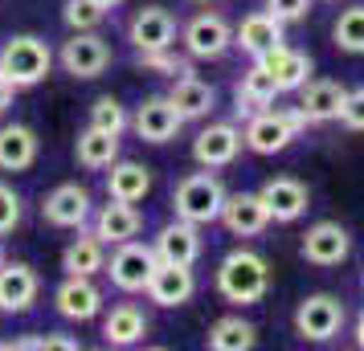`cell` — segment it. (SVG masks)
I'll return each instance as SVG.
<instances>
[{"instance_id":"38","label":"cell","mask_w":364,"mask_h":351,"mask_svg":"<svg viewBox=\"0 0 364 351\" xmlns=\"http://www.w3.org/2000/svg\"><path fill=\"white\" fill-rule=\"evenodd\" d=\"M340 123H344L348 131H364V86L348 90L344 111H340Z\"/></svg>"},{"instance_id":"32","label":"cell","mask_w":364,"mask_h":351,"mask_svg":"<svg viewBox=\"0 0 364 351\" xmlns=\"http://www.w3.org/2000/svg\"><path fill=\"white\" fill-rule=\"evenodd\" d=\"M331 41H336V50H344V53H364V4H352V9H344L336 17Z\"/></svg>"},{"instance_id":"41","label":"cell","mask_w":364,"mask_h":351,"mask_svg":"<svg viewBox=\"0 0 364 351\" xmlns=\"http://www.w3.org/2000/svg\"><path fill=\"white\" fill-rule=\"evenodd\" d=\"M95 4H102V9L111 13V9H119V4H123V0H95Z\"/></svg>"},{"instance_id":"14","label":"cell","mask_w":364,"mask_h":351,"mask_svg":"<svg viewBox=\"0 0 364 351\" xmlns=\"http://www.w3.org/2000/svg\"><path fill=\"white\" fill-rule=\"evenodd\" d=\"M90 213H95V201L82 184H58L41 201V221L53 225V229H82Z\"/></svg>"},{"instance_id":"7","label":"cell","mask_w":364,"mask_h":351,"mask_svg":"<svg viewBox=\"0 0 364 351\" xmlns=\"http://www.w3.org/2000/svg\"><path fill=\"white\" fill-rule=\"evenodd\" d=\"M58 62L70 78H99V74L111 69L115 53H111V41L99 29H86V33H70V41L58 50Z\"/></svg>"},{"instance_id":"15","label":"cell","mask_w":364,"mask_h":351,"mask_svg":"<svg viewBox=\"0 0 364 351\" xmlns=\"http://www.w3.org/2000/svg\"><path fill=\"white\" fill-rule=\"evenodd\" d=\"M258 196L266 201L270 221H279V225H295V221L311 208V192H307V184L295 180V176H270V180L258 188Z\"/></svg>"},{"instance_id":"36","label":"cell","mask_w":364,"mask_h":351,"mask_svg":"<svg viewBox=\"0 0 364 351\" xmlns=\"http://www.w3.org/2000/svg\"><path fill=\"white\" fill-rule=\"evenodd\" d=\"M21 217H25V204H21V192L13 184H4L0 180V237L13 233L21 225Z\"/></svg>"},{"instance_id":"19","label":"cell","mask_w":364,"mask_h":351,"mask_svg":"<svg viewBox=\"0 0 364 351\" xmlns=\"http://www.w3.org/2000/svg\"><path fill=\"white\" fill-rule=\"evenodd\" d=\"M41 294V278L29 262H4L0 266V315H25Z\"/></svg>"},{"instance_id":"8","label":"cell","mask_w":364,"mask_h":351,"mask_svg":"<svg viewBox=\"0 0 364 351\" xmlns=\"http://www.w3.org/2000/svg\"><path fill=\"white\" fill-rule=\"evenodd\" d=\"M181 41H184V53L193 62H217L233 45V25L221 13H197V17L184 25Z\"/></svg>"},{"instance_id":"42","label":"cell","mask_w":364,"mask_h":351,"mask_svg":"<svg viewBox=\"0 0 364 351\" xmlns=\"http://www.w3.org/2000/svg\"><path fill=\"white\" fill-rule=\"evenodd\" d=\"M4 262H9V257H4V245H0V266H4Z\"/></svg>"},{"instance_id":"1","label":"cell","mask_w":364,"mask_h":351,"mask_svg":"<svg viewBox=\"0 0 364 351\" xmlns=\"http://www.w3.org/2000/svg\"><path fill=\"white\" fill-rule=\"evenodd\" d=\"M270 290V262L258 250H230L217 266V294L230 306H254Z\"/></svg>"},{"instance_id":"2","label":"cell","mask_w":364,"mask_h":351,"mask_svg":"<svg viewBox=\"0 0 364 351\" xmlns=\"http://www.w3.org/2000/svg\"><path fill=\"white\" fill-rule=\"evenodd\" d=\"M307 127V118L299 106H266V111H254L246 115V127H242V139L254 155H279L299 139V131Z\"/></svg>"},{"instance_id":"3","label":"cell","mask_w":364,"mask_h":351,"mask_svg":"<svg viewBox=\"0 0 364 351\" xmlns=\"http://www.w3.org/2000/svg\"><path fill=\"white\" fill-rule=\"evenodd\" d=\"M50 69H53V50L37 33H17L0 45V78H9L17 90L41 86L50 78Z\"/></svg>"},{"instance_id":"31","label":"cell","mask_w":364,"mask_h":351,"mask_svg":"<svg viewBox=\"0 0 364 351\" xmlns=\"http://www.w3.org/2000/svg\"><path fill=\"white\" fill-rule=\"evenodd\" d=\"M258 343V327L242 315H221L205 335V347L213 351H250Z\"/></svg>"},{"instance_id":"39","label":"cell","mask_w":364,"mask_h":351,"mask_svg":"<svg viewBox=\"0 0 364 351\" xmlns=\"http://www.w3.org/2000/svg\"><path fill=\"white\" fill-rule=\"evenodd\" d=\"M13 94H17V86L9 82V78H0V115L13 106Z\"/></svg>"},{"instance_id":"11","label":"cell","mask_w":364,"mask_h":351,"mask_svg":"<svg viewBox=\"0 0 364 351\" xmlns=\"http://www.w3.org/2000/svg\"><path fill=\"white\" fill-rule=\"evenodd\" d=\"M242 147H246L242 127H233V123H209L193 139V160H197V167L217 172V167H230L242 155Z\"/></svg>"},{"instance_id":"18","label":"cell","mask_w":364,"mask_h":351,"mask_svg":"<svg viewBox=\"0 0 364 351\" xmlns=\"http://www.w3.org/2000/svg\"><path fill=\"white\" fill-rule=\"evenodd\" d=\"M90 229H95V237H99L102 245H123V241L144 233V213L127 201L107 196V204H102L99 213H90Z\"/></svg>"},{"instance_id":"28","label":"cell","mask_w":364,"mask_h":351,"mask_svg":"<svg viewBox=\"0 0 364 351\" xmlns=\"http://www.w3.org/2000/svg\"><path fill=\"white\" fill-rule=\"evenodd\" d=\"M151 192V167L135 164V160H115L111 172H107V196L127 204H139Z\"/></svg>"},{"instance_id":"16","label":"cell","mask_w":364,"mask_h":351,"mask_svg":"<svg viewBox=\"0 0 364 351\" xmlns=\"http://www.w3.org/2000/svg\"><path fill=\"white\" fill-rule=\"evenodd\" d=\"M156 306H164V311H176L184 302H193L197 294V274L193 266H176V262H160V266L151 269L148 278V290H144Z\"/></svg>"},{"instance_id":"40","label":"cell","mask_w":364,"mask_h":351,"mask_svg":"<svg viewBox=\"0 0 364 351\" xmlns=\"http://www.w3.org/2000/svg\"><path fill=\"white\" fill-rule=\"evenodd\" d=\"M352 339H356V347L364 351V311H360V318H356V327H352Z\"/></svg>"},{"instance_id":"10","label":"cell","mask_w":364,"mask_h":351,"mask_svg":"<svg viewBox=\"0 0 364 351\" xmlns=\"http://www.w3.org/2000/svg\"><path fill=\"white\" fill-rule=\"evenodd\" d=\"M299 253H303L307 266L331 269V266H340V262H348V253H352V237H348V229L340 225V221H315L311 229L303 233Z\"/></svg>"},{"instance_id":"21","label":"cell","mask_w":364,"mask_h":351,"mask_svg":"<svg viewBox=\"0 0 364 351\" xmlns=\"http://www.w3.org/2000/svg\"><path fill=\"white\" fill-rule=\"evenodd\" d=\"M282 29H287V25H282L274 13H250V17H242V25L233 29V45L246 53L250 62H258V57H266L274 45L287 41Z\"/></svg>"},{"instance_id":"23","label":"cell","mask_w":364,"mask_h":351,"mask_svg":"<svg viewBox=\"0 0 364 351\" xmlns=\"http://www.w3.org/2000/svg\"><path fill=\"white\" fill-rule=\"evenodd\" d=\"M221 225H225L233 237H258L266 225H270L266 201L258 196V192H233V196H225V208H221Z\"/></svg>"},{"instance_id":"43","label":"cell","mask_w":364,"mask_h":351,"mask_svg":"<svg viewBox=\"0 0 364 351\" xmlns=\"http://www.w3.org/2000/svg\"><path fill=\"white\" fill-rule=\"evenodd\" d=\"M193 4H217V0H193Z\"/></svg>"},{"instance_id":"37","label":"cell","mask_w":364,"mask_h":351,"mask_svg":"<svg viewBox=\"0 0 364 351\" xmlns=\"http://www.w3.org/2000/svg\"><path fill=\"white\" fill-rule=\"evenodd\" d=\"M311 4L315 0H266V13H274L282 25H295V21H303L311 13Z\"/></svg>"},{"instance_id":"34","label":"cell","mask_w":364,"mask_h":351,"mask_svg":"<svg viewBox=\"0 0 364 351\" xmlns=\"http://www.w3.org/2000/svg\"><path fill=\"white\" fill-rule=\"evenodd\" d=\"M90 127L123 135L127 127H132V115H127V106H123L115 94H102V99H95V106H90Z\"/></svg>"},{"instance_id":"25","label":"cell","mask_w":364,"mask_h":351,"mask_svg":"<svg viewBox=\"0 0 364 351\" xmlns=\"http://www.w3.org/2000/svg\"><path fill=\"white\" fill-rule=\"evenodd\" d=\"M282 90L279 82L270 78V69L262 66V62H254V66L242 74V82L233 86V102H237V118L254 115V111H266V106H274V99H279Z\"/></svg>"},{"instance_id":"13","label":"cell","mask_w":364,"mask_h":351,"mask_svg":"<svg viewBox=\"0 0 364 351\" xmlns=\"http://www.w3.org/2000/svg\"><path fill=\"white\" fill-rule=\"evenodd\" d=\"M53 311L70 323H90V318L102 315V290L95 286V278L66 274L53 290Z\"/></svg>"},{"instance_id":"26","label":"cell","mask_w":364,"mask_h":351,"mask_svg":"<svg viewBox=\"0 0 364 351\" xmlns=\"http://www.w3.org/2000/svg\"><path fill=\"white\" fill-rule=\"evenodd\" d=\"M258 62L270 69V78L279 82L282 94H295L299 86L311 78V57H307L303 50H291L287 41H282V45H274V50L266 53V57H258Z\"/></svg>"},{"instance_id":"22","label":"cell","mask_w":364,"mask_h":351,"mask_svg":"<svg viewBox=\"0 0 364 351\" xmlns=\"http://www.w3.org/2000/svg\"><path fill=\"white\" fill-rule=\"evenodd\" d=\"M148 331L151 323L135 302H119V306H111L102 315V343L107 347H135V343L148 339Z\"/></svg>"},{"instance_id":"33","label":"cell","mask_w":364,"mask_h":351,"mask_svg":"<svg viewBox=\"0 0 364 351\" xmlns=\"http://www.w3.org/2000/svg\"><path fill=\"white\" fill-rule=\"evenodd\" d=\"M135 66L148 69V74H160V78H181V74H193V57H181L172 50H151L135 53Z\"/></svg>"},{"instance_id":"5","label":"cell","mask_w":364,"mask_h":351,"mask_svg":"<svg viewBox=\"0 0 364 351\" xmlns=\"http://www.w3.org/2000/svg\"><path fill=\"white\" fill-rule=\"evenodd\" d=\"M156 266H160L156 250L144 245V241H135V237H132V241H123V245H111V257H107L111 286L123 290V294H144Z\"/></svg>"},{"instance_id":"35","label":"cell","mask_w":364,"mask_h":351,"mask_svg":"<svg viewBox=\"0 0 364 351\" xmlns=\"http://www.w3.org/2000/svg\"><path fill=\"white\" fill-rule=\"evenodd\" d=\"M102 17H107V9H102V4H95V0H66V4H62V21H66L70 33L99 29Z\"/></svg>"},{"instance_id":"9","label":"cell","mask_w":364,"mask_h":351,"mask_svg":"<svg viewBox=\"0 0 364 351\" xmlns=\"http://www.w3.org/2000/svg\"><path fill=\"white\" fill-rule=\"evenodd\" d=\"M181 127H184V118H181V111L172 106V99L168 94H148V99L139 102L132 111V131L144 139V143H172L176 135H181Z\"/></svg>"},{"instance_id":"4","label":"cell","mask_w":364,"mask_h":351,"mask_svg":"<svg viewBox=\"0 0 364 351\" xmlns=\"http://www.w3.org/2000/svg\"><path fill=\"white\" fill-rule=\"evenodd\" d=\"M225 184L217 180L209 167H200L193 176H184L181 184L172 188V213L193 225H213L221 221V208H225Z\"/></svg>"},{"instance_id":"29","label":"cell","mask_w":364,"mask_h":351,"mask_svg":"<svg viewBox=\"0 0 364 351\" xmlns=\"http://www.w3.org/2000/svg\"><path fill=\"white\" fill-rule=\"evenodd\" d=\"M74 160H78L86 172H107V167L119 160V135L86 123V131L78 135V143H74Z\"/></svg>"},{"instance_id":"6","label":"cell","mask_w":364,"mask_h":351,"mask_svg":"<svg viewBox=\"0 0 364 351\" xmlns=\"http://www.w3.org/2000/svg\"><path fill=\"white\" fill-rule=\"evenodd\" d=\"M348 311L336 294H307V299L295 306V335L307 339V343H328L344 331Z\"/></svg>"},{"instance_id":"27","label":"cell","mask_w":364,"mask_h":351,"mask_svg":"<svg viewBox=\"0 0 364 351\" xmlns=\"http://www.w3.org/2000/svg\"><path fill=\"white\" fill-rule=\"evenodd\" d=\"M168 99L172 106L181 111V118H209L217 106V90L209 82H200L197 74H181V78H172V90H168Z\"/></svg>"},{"instance_id":"12","label":"cell","mask_w":364,"mask_h":351,"mask_svg":"<svg viewBox=\"0 0 364 351\" xmlns=\"http://www.w3.org/2000/svg\"><path fill=\"white\" fill-rule=\"evenodd\" d=\"M127 41L135 45V53L151 50H172L176 45V17L164 4H144L132 21H127Z\"/></svg>"},{"instance_id":"17","label":"cell","mask_w":364,"mask_h":351,"mask_svg":"<svg viewBox=\"0 0 364 351\" xmlns=\"http://www.w3.org/2000/svg\"><path fill=\"white\" fill-rule=\"evenodd\" d=\"M151 250H156V257H160V262H176V266H197V262H200V250H205L200 225H193V221H184V217L168 221L164 229L156 233Z\"/></svg>"},{"instance_id":"20","label":"cell","mask_w":364,"mask_h":351,"mask_svg":"<svg viewBox=\"0 0 364 351\" xmlns=\"http://www.w3.org/2000/svg\"><path fill=\"white\" fill-rule=\"evenodd\" d=\"M295 94H299V111H303L307 123H340L348 86H340L336 78H307Z\"/></svg>"},{"instance_id":"30","label":"cell","mask_w":364,"mask_h":351,"mask_svg":"<svg viewBox=\"0 0 364 351\" xmlns=\"http://www.w3.org/2000/svg\"><path fill=\"white\" fill-rule=\"evenodd\" d=\"M62 269L66 274H82V278H95L99 269H107V245L95 237V229L90 233L78 229V237L62 250Z\"/></svg>"},{"instance_id":"44","label":"cell","mask_w":364,"mask_h":351,"mask_svg":"<svg viewBox=\"0 0 364 351\" xmlns=\"http://www.w3.org/2000/svg\"><path fill=\"white\" fill-rule=\"evenodd\" d=\"M360 290H364V274H360Z\"/></svg>"},{"instance_id":"24","label":"cell","mask_w":364,"mask_h":351,"mask_svg":"<svg viewBox=\"0 0 364 351\" xmlns=\"http://www.w3.org/2000/svg\"><path fill=\"white\" fill-rule=\"evenodd\" d=\"M41 139L29 123H4L0 127V172H29L37 164Z\"/></svg>"}]
</instances>
